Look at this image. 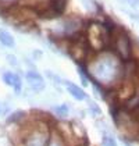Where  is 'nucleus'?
Returning <instances> with one entry per match:
<instances>
[{"instance_id":"1","label":"nucleus","mask_w":139,"mask_h":146,"mask_svg":"<svg viewBox=\"0 0 139 146\" xmlns=\"http://www.w3.org/2000/svg\"><path fill=\"white\" fill-rule=\"evenodd\" d=\"M120 70H121V66H120L118 60L113 56L99 57L91 66V71H92L93 77L104 85L114 82L117 77L120 75Z\"/></svg>"},{"instance_id":"2","label":"nucleus","mask_w":139,"mask_h":146,"mask_svg":"<svg viewBox=\"0 0 139 146\" xmlns=\"http://www.w3.org/2000/svg\"><path fill=\"white\" fill-rule=\"evenodd\" d=\"M25 78H26V82L29 84V86H31L32 90L40 92V90L45 89V81H43V77L39 72H36V71H26Z\"/></svg>"},{"instance_id":"3","label":"nucleus","mask_w":139,"mask_h":146,"mask_svg":"<svg viewBox=\"0 0 139 146\" xmlns=\"http://www.w3.org/2000/svg\"><path fill=\"white\" fill-rule=\"evenodd\" d=\"M47 141L49 136L46 132L35 131L24 141V146H47Z\"/></svg>"},{"instance_id":"4","label":"nucleus","mask_w":139,"mask_h":146,"mask_svg":"<svg viewBox=\"0 0 139 146\" xmlns=\"http://www.w3.org/2000/svg\"><path fill=\"white\" fill-rule=\"evenodd\" d=\"M1 78H3L6 85L11 86L17 93L21 92V89H23V82H21L20 75H17V74H14V72H10V71H6V72H3V77H1Z\"/></svg>"},{"instance_id":"5","label":"nucleus","mask_w":139,"mask_h":146,"mask_svg":"<svg viewBox=\"0 0 139 146\" xmlns=\"http://www.w3.org/2000/svg\"><path fill=\"white\" fill-rule=\"evenodd\" d=\"M116 49L117 53H120L122 57L127 58L129 56V52H131V46H129V39L127 38L125 34H120L116 39Z\"/></svg>"},{"instance_id":"6","label":"nucleus","mask_w":139,"mask_h":146,"mask_svg":"<svg viewBox=\"0 0 139 146\" xmlns=\"http://www.w3.org/2000/svg\"><path fill=\"white\" fill-rule=\"evenodd\" d=\"M66 86H67V90L72 95V98H75L77 100L86 99V93L81 89V86H77V85L72 84V82H66Z\"/></svg>"},{"instance_id":"7","label":"nucleus","mask_w":139,"mask_h":146,"mask_svg":"<svg viewBox=\"0 0 139 146\" xmlns=\"http://www.w3.org/2000/svg\"><path fill=\"white\" fill-rule=\"evenodd\" d=\"M0 43L6 47H14L15 46L13 35L10 32H7L6 29H0Z\"/></svg>"},{"instance_id":"8","label":"nucleus","mask_w":139,"mask_h":146,"mask_svg":"<svg viewBox=\"0 0 139 146\" xmlns=\"http://www.w3.org/2000/svg\"><path fill=\"white\" fill-rule=\"evenodd\" d=\"M53 110H54V113H56V114H57L58 117H63V118H64V117H67V115H68V106H67V104H60V106H54V107H53Z\"/></svg>"},{"instance_id":"9","label":"nucleus","mask_w":139,"mask_h":146,"mask_svg":"<svg viewBox=\"0 0 139 146\" xmlns=\"http://www.w3.org/2000/svg\"><path fill=\"white\" fill-rule=\"evenodd\" d=\"M103 146H117V142L114 141V138H111V136H104Z\"/></svg>"},{"instance_id":"10","label":"nucleus","mask_w":139,"mask_h":146,"mask_svg":"<svg viewBox=\"0 0 139 146\" xmlns=\"http://www.w3.org/2000/svg\"><path fill=\"white\" fill-rule=\"evenodd\" d=\"M20 117H24V113L23 111L14 113L13 115H10V117H9V120H7V121H9V123H13V121H18V118H20Z\"/></svg>"},{"instance_id":"11","label":"nucleus","mask_w":139,"mask_h":146,"mask_svg":"<svg viewBox=\"0 0 139 146\" xmlns=\"http://www.w3.org/2000/svg\"><path fill=\"white\" fill-rule=\"evenodd\" d=\"M89 107H91V111H93L95 114H100V110H99V107H97V104H96V103L89 102Z\"/></svg>"},{"instance_id":"12","label":"nucleus","mask_w":139,"mask_h":146,"mask_svg":"<svg viewBox=\"0 0 139 146\" xmlns=\"http://www.w3.org/2000/svg\"><path fill=\"white\" fill-rule=\"evenodd\" d=\"M7 60H9V61H11L13 66H17V60H15L13 56H7Z\"/></svg>"},{"instance_id":"13","label":"nucleus","mask_w":139,"mask_h":146,"mask_svg":"<svg viewBox=\"0 0 139 146\" xmlns=\"http://www.w3.org/2000/svg\"><path fill=\"white\" fill-rule=\"evenodd\" d=\"M49 146H61L58 142H56V141H52L50 143H49Z\"/></svg>"}]
</instances>
